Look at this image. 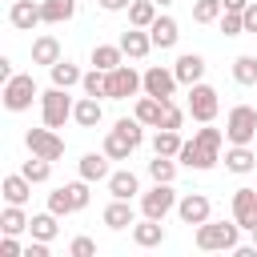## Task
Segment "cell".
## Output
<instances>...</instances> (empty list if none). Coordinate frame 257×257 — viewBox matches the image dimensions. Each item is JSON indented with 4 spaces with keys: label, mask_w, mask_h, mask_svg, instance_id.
I'll return each instance as SVG.
<instances>
[{
    "label": "cell",
    "mask_w": 257,
    "mask_h": 257,
    "mask_svg": "<svg viewBox=\"0 0 257 257\" xmlns=\"http://www.w3.org/2000/svg\"><path fill=\"white\" fill-rule=\"evenodd\" d=\"M197 249L201 253H233L237 245H241V225L237 221H205V225H197Z\"/></svg>",
    "instance_id": "6da1fadb"
},
{
    "label": "cell",
    "mask_w": 257,
    "mask_h": 257,
    "mask_svg": "<svg viewBox=\"0 0 257 257\" xmlns=\"http://www.w3.org/2000/svg\"><path fill=\"white\" fill-rule=\"evenodd\" d=\"M72 108H76V100L68 96V88H48V92H40V120L48 124V128H64V120H72Z\"/></svg>",
    "instance_id": "7a4b0ae2"
},
{
    "label": "cell",
    "mask_w": 257,
    "mask_h": 257,
    "mask_svg": "<svg viewBox=\"0 0 257 257\" xmlns=\"http://www.w3.org/2000/svg\"><path fill=\"white\" fill-rule=\"evenodd\" d=\"M177 189L173 181H153L149 193H141V217H153V221H165L173 209H177Z\"/></svg>",
    "instance_id": "3957f363"
},
{
    "label": "cell",
    "mask_w": 257,
    "mask_h": 257,
    "mask_svg": "<svg viewBox=\"0 0 257 257\" xmlns=\"http://www.w3.org/2000/svg\"><path fill=\"white\" fill-rule=\"evenodd\" d=\"M257 137V108L253 104H233L225 116V141L229 145H249Z\"/></svg>",
    "instance_id": "277c9868"
},
{
    "label": "cell",
    "mask_w": 257,
    "mask_h": 257,
    "mask_svg": "<svg viewBox=\"0 0 257 257\" xmlns=\"http://www.w3.org/2000/svg\"><path fill=\"white\" fill-rule=\"evenodd\" d=\"M32 100H40L32 72H16L12 80H4V108L8 112H24V108H32Z\"/></svg>",
    "instance_id": "5b68a950"
},
{
    "label": "cell",
    "mask_w": 257,
    "mask_h": 257,
    "mask_svg": "<svg viewBox=\"0 0 257 257\" xmlns=\"http://www.w3.org/2000/svg\"><path fill=\"white\" fill-rule=\"evenodd\" d=\"M185 108H189V116H193L197 124H209V120L217 116V108H221L217 88H213V84H205V80L189 84V100H185Z\"/></svg>",
    "instance_id": "8992f818"
},
{
    "label": "cell",
    "mask_w": 257,
    "mask_h": 257,
    "mask_svg": "<svg viewBox=\"0 0 257 257\" xmlns=\"http://www.w3.org/2000/svg\"><path fill=\"white\" fill-rule=\"evenodd\" d=\"M104 76H108V100H128V96L145 92V72H137L133 64H120Z\"/></svg>",
    "instance_id": "52a82bcc"
},
{
    "label": "cell",
    "mask_w": 257,
    "mask_h": 257,
    "mask_svg": "<svg viewBox=\"0 0 257 257\" xmlns=\"http://www.w3.org/2000/svg\"><path fill=\"white\" fill-rule=\"evenodd\" d=\"M24 145H28V153L32 157H44V161H60L64 157V137L56 133V128H28L24 133Z\"/></svg>",
    "instance_id": "ba28073f"
},
{
    "label": "cell",
    "mask_w": 257,
    "mask_h": 257,
    "mask_svg": "<svg viewBox=\"0 0 257 257\" xmlns=\"http://www.w3.org/2000/svg\"><path fill=\"white\" fill-rule=\"evenodd\" d=\"M177 161H181L185 169H193V173H209V169L221 161V153H217V149H209V145H201V141L193 137V141H185V145H181Z\"/></svg>",
    "instance_id": "9c48e42d"
},
{
    "label": "cell",
    "mask_w": 257,
    "mask_h": 257,
    "mask_svg": "<svg viewBox=\"0 0 257 257\" xmlns=\"http://www.w3.org/2000/svg\"><path fill=\"white\" fill-rule=\"evenodd\" d=\"M177 217H181L185 225H205V221L213 217V201H209L205 193H185V197L177 201Z\"/></svg>",
    "instance_id": "30bf717a"
},
{
    "label": "cell",
    "mask_w": 257,
    "mask_h": 257,
    "mask_svg": "<svg viewBox=\"0 0 257 257\" xmlns=\"http://www.w3.org/2000/svg\"><path fill=\"white\" fill-rule=\"evenodd\" d=\"M233 221L241 225V229H257V189H249V185H241L237 193H233Z\"/></svg>",
    "instance_id": "8fae6325"
},
{
    "label": "cell",
    "mask_w": 257,
    "mask_h": 257,
    "mask_svg": "<svg viewBox=\"0 0 257 257\" xmlns=\"http://www.w3.org/2000/svg\"><path fill=\"white\" fill-rule=\"evenodd\" d=\"M177 72L173 68H165V64H153V68H145V92L149 96H173L177 92Z\"/></svg>",
    "instance_id": "7c38bea8"
},
{
    "label": "cell",
    "mask_w": 257,
    "mask_h": 257,
    "mask_svg": "<svg viewBox=\"0 0 257 257\" xmlns=\"http://www.w3.org/2000/svg\"><path fill=\"white\" fill-rule=\"evenodd\" d=\"M8 24L20 28V32H32L36 24H44V12H40L36 0H12V8H8Z\"/></svg>",
    "instance_id": "4fadbf2b"
},
{
    "label": "cell",
    "mask_w": 257,
    "mask_h": 257,
    "mask_svg": "<svg viewBox=\"0 0 257 257\" xmlns=\"http://www.w3.org/2000/svg\"><path fill=\"white\" fill-rule=\"evenodd\" d=\"M116 44L124 48V56H128V60H145V56L153 52V36H149V28H133V24L120 32V40H116Z\"/></svg>",
    "instance_id": "5bb4252c"
},
{
    "label": "cell",
    "mask_w": 257,
    "mask_h": 257,
    "mask_svg": "<svg viewBox=\"0 0 257 257\" xmlns=\"http://www.w3.org/2000/svg\"><path fill=\"white\" fill-rule=\"evenodd\" d=\"M173 96H137V104H133V116L141 120V124H149V128H161V116H165V104H169Z\"/></svg>",
    "instance_id": "9a60e30c"
},
{
    "label": "cell",
    "mask_w": 257,
    "mask_h": 257,
    "mask_svg": "<svg viewBox=\"0 0 257 257\" xmlns=\"http://www.w3.org/2000/svg\"><path fill=\"white\" fill-rule=\"evenodd\" d=\"M100 221H104L108 229H133V225H137V213H133V201H120V197H112V201L104 205V213H100Z\"/></svg>",
    "instance_id": "2e32d148"
},
{
    "label": "cell",
    "mask_w": 257,
    "mask_h": 257,
    "mask_svg": "<svg viewBox=\"0 0 257 257\" xmlns=\"http://www.w3.org/2000/svg\"><path fill=\"white\" fill-rule=\"evenodd\" d=\"M173 72H177V80L189 88V84H197V80L205 76V56H201V52H181L177 64H173Z\"/></svg>",
    "instance_id": "e0dca14e"
},
{
    "label": "cell",
    "mask_w": 257,
    "mask_h": 257,
    "mask_svg": "<svg viewBox=\"0 0 257 257\" xmlns=\"http://www.w3.org/2000/svg\"><path fill=\"white\" fill-rule=\"evenodd\" d=\"M108 193L112 197H120V201H133V197H141V181H137V173L133 169H116V173H108Z\"/></svg>",
    "instance_id": "ac0fdd59"
},
{
    "label": "cell",
    "mask_w": 257,
    "mask_h": 257,
    "mask_svg": "<svg viewBox=\"0 0 257 257\" xmlns=\"http://www.w3.org/2000/svg\"><path fill=\"white\" fill-rule=\"evenodd\" d=\"M72 120L80 124V128H96L100 120H104V108H100V96H80L76 100V108H72Z\"/></svg>",
    "instance_id": "d6986e66"
},
{
    "label": "cell",
    "mask_w": 257,
    "mask_h": 257,
    "mask_svg": "<svg viewBox=\"0 0 257 257\" xmlns=\"http://www.w3.org/2000/svg\"><path fill=\"white\" fill-rule=\"evenodd\" d=\"M108 161H112V157H108L104 149H100V153H84L80 165H76V173H80L84 181H108V173H112Z\"/></svg>",
    "instance_id": "ffe728a7"
},
{
    "label": "cell",
    "mask_w": 257,
    "mask_h": 257,
    "mask_svg": "<svg viewBox=\"0 0 257 257\" xmlns=\"http://www.w3.org/2000/svg\"><path fill=\"white\" fill-rule=\"evenodd\" d=\"M0 193H4L8 205H28V197H32V181H28L24 173H8V177L0 181Z\"/></svg>",
    "instance_id": "44dd1931"
},
{
    "label": "cell",
    "mask_w": 257,
    "mask_h": 257,
    "mask_svg": "<svg viewBox=\"0 0 257 257\" xmlns=\"http://www.w3.org/2000/svg\"><path fill=\"white\" fill-rule=\"evenodd\" d=\"M149 36H153V48H173L181 40V24L173 16H157L153 28H149Z\"/></svg>",
    "instance_id": "7402d4cb"
},
{
    "label": "cell",
    "mask_w": 257,
    "mask_h": 257,
    "mask_svg": "<svg viewBox=\"0 0 257 257\" xmlns=\"http://www.w3.org/2000/svg\"><path fill=\"white\" fill-rule=\"evenodd\" d=\"M60 56H64V52H60V40H56L52 32H44V36H36V40H32V64L52 68Z\"/></svg>",
    "instance_id": "603a6c76"
},
{
    "label": "cell",
    "mask_w": 257,
    "mask_h": 257,
    "mask_svg": "<svg viewBox=\"0 0 257 257\" xmlns=\"http://www.w3.org/2000/svg\"><path fill=\"white\" fill-rule=\"evenodd\" d=\"M225 169H229V173H237V177L253 173V169H257L253 149H249V145H229V149H225Z\"/></svg>",
    "instance_id": "cb8c5ba5"
},
{
    "label": "cell",
    "mask_w": 257,
    "mask_h": 257,
    "mask_svg": "<svg viewBox=\"0 0 257 257\" xmlns=\"http://www.w3.org/2000/svg\"><path fill=\"white\" fill-rule=\"evenodd\" d=\"M133 241H137L141 249H157V245H165V225L153 221V217H145V221L133 225Z\"/></svg>",
    "instance_id": "d4e9b609"
},
{
    "label": "cell",
    "mask_w": 257,
    "mask_h": 257,
    "mask_svg": "<svg viewBox=\"0 0 257 257\" xmlns=\"http://www.w3.org/2000/svg\"><path fill=\"white\" fill-rule=\"evenodd\" d=\"M88 60H92V68L112 72V68H120V64H124V48H120V44H96Z\"/></svg>",
    "instance_id": "484cf974"
},
{
    "label": "cell",
    "mask_w": 257,
    "mask_h": 257,
    "mask_svg": "<svg viewBox=\"0 0 257 257\" xmlns=\"http://www.w3.org/2000/svg\"><path fill=\"white\" fill-rule=\"evenodd\" d=\"M28 233H32L36 241H56V233H60V217H56L52 209H48V213H32Z\"/></svg>",
    "instance_id": "4316f807"
},
{
    "label": "cell",
    "mask_w": 257,
    "mask_h": 257,
    "mask_svg": "<svg viewBox=\"0 0 257 257\" xmlns=\"http://www.w3.org/2000/svg\"><path fill=\"white\" fill-rule=\"evenodd\" d=\"M48 76H52V84H56V88H76V84L84 80V72H80L72 60H64V56H60V60L48 68Z\"/></svg>",
    "instance_id": "83f0119b"
},
{
    "label": "cell",
    "mask_w": 257,
    "mask_h": 257,
    "mask_svg": "<svg viewBox=\"0 0 257 257\" xmlns=\"http://www.w3.org/2000/svg\"><path fill=\"white\" fill-rule=\"evenodd\" d=\"M44 24H68L76 16V0H40Z\"/></svg>",
    "instance_id": "f1b7e54d"
},
{
    "label": "cell",
    "mask_w": 257,
    "mask_h": 257,
    "mask_svg": "<svg viewBox=\"0 0 257 257\" xmlns=\"http://www.w3.org/2000/svg\"><path fill=\"white\" fill-rule=\"evenodd\" d=\"M133 149H137V145H133V141H128V137L116 128V124L104 133V153H108L112 161H128V157H133Z\"/></svg>",
    "instance_id": "f546056e"
},
{
    "label": "cell",
    "mask_w": 257,
    "mask_h": 257,
    "mask_svg": "<svg viewBox=\"0 0 257 257\" xmlns=\"http://www.w3.org/2000/svg\"><path fill=\"white\" fill-rule=\"evenodd\" d=\"M157 0H133L128 4V24L133 28H153V20H157Z\"/></svg>",
    "instance_id": "4dcf8cb0"
},
{
    "label": "cell",
    "mask_w": 257,
    "mask_h": 257,
    "mask_svg": "<svg viewBox=\"0 0 257 257\" xmlns=\"http://www.w3.org/2000/svg\"><path fill=\"white\" fill-rule=\"evenodd\" d=\"M181 128H157L153 133V153H161V157H177L181 153Z\"/></svg>",
    "instance_id": "1f68e13d"
},
{
    "label": "cell",
    "mask_w": 257,
    "mask_h": 257,
    "mask_svg": "<svg viewBox=\"0 0 257 257\" xmlns=\"http://www.w3.org/2000/svg\"><path fill=\"white\" fill-rule=\"evenodd\" d=\"M28 221H32V217H24V205H4V213H0V229L12 233V237L28 233Z\"/></svg>",
    "instance_id": "d6a6232c"
},
{
    "label": "cell",
    "mask_w": 257,
    "mask_h": 257,
    "mask_svg": "<svg viewBox=\"0 0 257 257\" xmlns=\"http://www.w3.org/2000/svg\"><path fill=\"white\" fill-rule=\"evenodd\" d=\"M233 80L245 84V88L257 84V52H241V56L233 60Z\"/></svg>",
    "instance_id": "836d02e7"
},
{
    "label": "cell",
    "mask_w": 257,
    "mask_h": 257,
    "mask_svg": "<svg viewBox=\"0 0 257 257\" xmlns=\"http://www.w3.org/2000/svg\"><path fill=\"white\" fill-rule=\"evenodd\" d=\"M225 12V0H193V24H217Z\"/></svg>",
    "instance_id": "e575fe53"
},
{
    "label": "cell",
    "mask_w": 257,
    "mask_h": 257,
    "mask_svg": "<svg viewBox=\"0 0 257 257\" xmlns=\"http://www.w3.org/2000/svg\"><path fill=\"white\" fill-rule=\"evenodd\" d=\"M177 157H161V153H153V161H149V177L153 181H177Z\"/></svg>",
    "instance_id": "d590c367"
},
{
    "label": "cell",
    "mask_w": 257,
    "mask_h": 257,
    "mask_svg": "<svg viewBox=\"0 0 257 257\" xmlns=\"http://www.w3.org/2000/svg\"><path fill=\"white\" fill-rule=\"evenodd\" d=\"M80 88H84L88 96H100V100H108V76H104L100 68H88V72H84V80H80Z\"/></svg>",
    "instance_id": "8d00e7d4"
},
{
    "label": "cell",
    "mask_w": 257,
    "mask_h": 257,
    "mask_svg": "<svg viewBox=\"0 0 257 257\" xmlns=\"http://www.w3.org/2000/svg\"><path fill=\"white\" fill-rule=\"evenodd\" d=\"M20 173H24L32 185H44V181L52 177V161H44V157H32V161H24V165H20Z\"/></svg>",
    "instance_id": "74e56055"
},
{
    "label": "cell",
    "mask_w": 257,
    "mask_h": 257,
    "mask_svg": "<svg viewBox=\"0 0 257 257\" xmlns=\"http://www.w3.org/2000/svg\"><path fill=\"white\" fill-rule=\"evenodd\" d=\"M88 185H92V181H84V177H80V181H68V185H64V193H68V201H72V209H76V213H80V209H88V201H92Z\"/></svg>",
    "instance_id": "f35d334b"
},
{
    "label": "cell",
    "mask_w": 257,
    "mask_h": 257,
    "mask_svg": "<svg viewBox=\"0 0 257 257\" xmlns=\"http://www.w3.org/2000/svg\"><path fill=\"white\" fill-rule=\"evenodd\" d=\"M193 137H197L201 145H209V149H217V153L225 149V128H213V120H209V124H201V128H193Z\"/></svg>",
    "instance_id": "ab89813d"
},
{
    "label": "cell",
    "mask_w": 257,
    "mask_h": 257,
    "mask_svg": "<svg viewBox=\"0 0 257 257\" xmlns=\"http://www.w3.org/2000/svg\"><path fill=\"white\" fill-rule=\"evenodd\" d=\"M116 128H120V133H124V137L141 149V141H145V128H149V124H141L137 116H120V120H116Z\"/></svg>",
    "instance_id": "60d3db41"
},
{
    "label": "cell",
    "mask_w": 257,
    "mask_h": 257,
    "mask_svg": "<svg viewBox=\"0 0 257 257\" xmlns=\"http://www.w3.org/2000/svg\"><path fill=\"white\" fill-rule=\"evenodd\" d=\"M48 209H52L56 217H68V213H76V209H72V201H68V193H64V185L48 193Z\"/></svg>",
    "instance_id": "b9f144b4"
},
{
    "label": "cell",
    "mask_w": 257,
    "mask_h": 257,
    "mask_svg": "<svg viewBox=\"0 0 257 257\" xmlns=\"http://www.w3.org/2000/svg\"><path fill=\"white\" fill-rule=\"evenodd\" d=\"M217 24H221L225 36H241V32H245V16H241V12H221Z\"/></svg>",
    "instance_id": "7bdbcfd3"
},
{
    "label": "cell",
    "mask_w": 257,
    "mask_h": 257,
    "mask_svg": "<svg viewBox=\"0 0 257 257\" xmlns=\"http://www.w3.org/2000/svg\"><path fill=\"white\" fill-rule=\"evenodd\" d=\"M185 112L189 108H181V104H165V116H161V128H185Z\"/></svg>",
    "instance_id": "ee69618b"
},
{
    "label": "cell",
    "mask_w": 257,
    "mask_h": 257,
    "mask_svg": "<svg viewBox=\"0 0 257 257\" xmlns=\"http://www.w3.org/2000/svg\"><path fill=\"white\" fill-rule=\"evenodd\" d=\"M68 257H96V241L84 237V233L72 237V241H68Z\"/></svg>",
    "instance_id": "f6af8a7d"
},
{
    "label": "cell",
    "mask_w": 257,
    "mask_h": 257,
    "mask_svg": "<svg viewBox=\"0 0 257 257\" xmlns=\"http://www.w3.org/2000/svg\"><path fill=\"white\" fill-rule=\"evenodd\" d=\"M0 257H24V249H20V241H16L12 233H4V241H0Z\"/></svg>",
    "instance_id": "bcb514c9"
},
{
    "label": "cell",
    "mask_w": 257,
    "mask_h": 257,
    "mask_svg": "<svg viewBox=\"0 0 257 257\" xmlns=\"http://www.w3.org/2000/svg\"><path fill=\"white\" fill-rule=\"evenodd\" d=\"M241 16H245V32H253V36H257V0H249V8H245Z\"/></svg>",
    "instance_id": "7dc6e473"
},
{
    "label": "cell",
    "mask_w": 257,
    "mask_h": 257,
    "mask_svg": "<svg viewBox=\"0 0 257 257\" xmlns=\"http://www.w3.org/2000/svg\"><path fill=\"white\" fill-rule=\"evenodd\" d=\"M24 257H48V241H36L32 237V245L24 249Z\"/></svg>",
    "instance_id": "c3c4849f"
},
{
    "label": "cell",
    "mask_w": 257,
    "mask_h": 257,
    "mask_svg": "<svg viewBox=\"0 0 257 257\" xmlns=\"http://www.w3.org/2000/svg\"><path fill=\"white\" fill-rule=\"evenodd\" d=\"M96 4H100L104 12H128V4H133V0H96Z\"/></svg>",
    "instance_id": "681fc988"
},
{
    "label": "cell",
    "mask_w": 257,
    "mask_h": 257,
    "mask_svg": "<svg viewBox=\"0 0 257 257\" xmlns=\"http://www.w3.org/2000/svg\"><path fill=\"white\" fill-rule=\"evenodd\" d=\"M249 0H225V12H245Z\"/></svg>",
    "instance_id": "f907efd6"
},
{
    "label": "cell",
    "mask_w": 257,
    "mask_h": 257,
    "mask_svg": "<svg viewBox=\"0 0 257 257\" xmlns=\"http://www.w3.org/2000/svg\"><path fill=\"white\" fill-rule=\"evenodd\" d=\"M157 4H161V8H169V4H177V0H157Z\"/></svg>",
    "instance_id": "816d5d0a"
},
{
    "label": "cell",
    "mask_w": 257,
    "mask_h": 257,
    "mask_svg": "<svg viewBox=\"0 0 257 257\" xmlns=\"http://www.w3.org/2000/svg\"><path fill=\"white\" fill-rule=\"evenodd\" d=\"M253 245H257V229H253Z\"/></svg>",
    "instance_id": "f5cc1de1"
}]
</instances>
